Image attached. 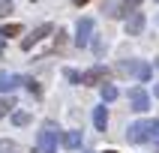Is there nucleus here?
Returning <instances> with one entry per match:
<instances>
[{"instance_id":"nucleus-3","label":"nucleus","mask_w":159,"mask_h":153,"mask_svg":"<svg viewBox=\"0 0 159 153\" xmlns=\"http://www.w3.org/2000/svg\"><path fill=\"white\" fill-rule=\"evenodd\" d=\"M129 105H132V111H147L150 108V96H147V90L144 87H132L129 90Z\"/></svg>"},{"instance_id":"nucleus-15","label":"nucleus","mask_w":159,"mask_h":153,"mask_svg":"<svg viewBox=\"0 0 159 153\" xmlns=\"http://www.w3.org/2000/svg\"><path fill=\"white\" fill-rule=\"evenodd\" d=\"M18 33H21V24H6V27H0V36H3V39L18 36Z\"/></svg>"},{"instance_id":"nucleus-25","label":"nucleus","mask_w":159,"mask_h":153,"mask_svg":"<svg viewBox=\"0 0 159 153\" xmlns=\"http://www.w3.org/2000/svg\"><path fill=\"white\" fill-rule=\"evenodd\" d=\"M153 96H159V84H156V87H153Z\"/></svg>"},{"instance_id":"nucleus-14","label":"nucleus","mask_w":159,"mask_h":153,"mask_svg":"<svg viewBox=\"0 0 159 153\" xmlns=\"http://www.w3.org/2000/svg\"><path fill=\"white\" fill-rule=\"evenodd\" d=\"M150 75H153L150 66H147V63H138V72H135V78H138V81H150Z\"/></svg>"},{"instance_id":"nucleus-18","label":"nucleus","mask_w":159,"mask_h":153,"mask_svg":"<svg viewBox=\"0 0 159 153\" xmlns=\"http://www.w3.org/2000/svg\"><path fill=\"white\" fill-rule=\"evenodd\" d=\"M0 153H21V147L15 141H0Z\"/></svg>"},{"instance_id":"nucleus-23","label":"nucleus","mask_w":159,"mask_h":153,"mask_svg":"<svg viewBox=\"0 0 159 153\" xmlns=\"http://www.w3.org/2000/svg\"><path fill=\"white\" fill-rule=\"evenodd\" d=\"M150 141H156V144H159V120L153 123V135H150Z\"/></svg>"},{"instance_id":"nucleus-10","label":"nucleus","mask_w":159,"mask_h":153,"mask_svg":"<svg viewBox=\"0 0 159 153\" xmlns=\"http://www.w3.org/2000/svg\"><path fill=\"white\" fill-rule=\"evenodd\" d=\"M21 84L18 75H9V72H0V93H9V90H15Z\"/></svg>"},{"instance_id":"nucleus-5","label":"nucleus","mask_w":159,"mask_h":153,"mask_svg":"<svg viewBox=\"0 0 159 153\" xmlns=\"http://www.w3.org/2000/svg\"><path fill=\"white\" fill-rule=\"evenodd\" d=\"M138 6H141V0H123L120 6H108V15H114V18H129L132 12H138Z\"/></svg>"},{"instance_id":"nucleus-1","label":"nucleus","mask_w":159,"mask_h":153,"mask_svg":"<svg viewBox=\"0 0 159 153\" xmlns=\"http://www.w3.org/2000/svg\"><path fill=\"white\" fill-rule=\"evenodd\" d=\"M153 123L156 120H138V123L129 126V132H126V138L132 144H144V141H150V135H153Z\"/></svg>"},{"instance_id":"nucleus-12","label":"nucleus","mask_w":159,"mask_h":153,"mask_svg":"<svg viewBox=\"0 0 159 153\" xmlns=\"http://www.w3.org/2000/svg\"><path fill=\"white\" fill-rule=\"evenodd\" d=\"M138 63L141 60H123L117 66V72H120V75H135V72H138Z\"/></svg>"},{"instance_id":"nucleus-17","label":"nucleus","mask_w":159,"mask_h":153,"mask_svg":"<svg viewBox=\"0 0 159 153\" xmlns=\"http://www.w3.org/2000/svg\"><path fill=\"white\" fill-rule=\"evenodd\" d=\"M63 78L69 81V84H81V72H75V69H63Z\"/></svg>"},{"instance_id":"nucleus-22","label":"nucleus","mask_w":159,"mask_h":153,"mask_svg":"<svg viewBox=\"0 0 159 153\" xmlns=\"http://www.w3.org/2000/svg\"><path fill=\"white\" fill-rule=\"evenodd\" d=\"M63 42H66V33H63V30H57V45H54V48L60 51V48H63Z\"/></svg>"},{"instance_id":"nucleus-4","label":"nucleus","mask_w":159,"mask_h":153,"mask_svg":"<svg viewBox=\"0 0 159 153\" xmlns=\"http://www.w3.org/2000/svg\"><path fill=\"white\" fill-rule=\"evenodd\" d=\"M90 36H93V18H81L78 27H75V45L78 48L90 45Z\"/></svg>"},{"instance_id":"nucleus-7","label":"nucleus","mask_w":159,"mask_h":153,"mask_svg":"<svg viewBox=\"0 0 159 153\" xmlns=\"http://www.w3.org/2000/svg\"><path fill=\"white\" fill-rule=\"evenodd\" d=\"M105 78H108L105 66H93V69H87L81 75V84H105Z\"/></svg>"},{"instance_id":"nucleus-24","label":"nucleus","mask_w":159,"mask_h":153,"mask_svg":"<svg viewBox=\"0 0 159 153\" xmlns=\"http://www.w3.org/2000/svg\"><path fill=\"white\" fill-rule=\"evenodd\" d=\"M84 3H90V0H75V6H84Z\"/></svg>"},{"instance_id":"nucleus-16","label":"nucleus","mask_w":159,"mask_h":153,"mask_svg":"<svg viewBox=\"0 0 159 153\" xmlns=\"http://www.w3.org/2000/svg\"><path fill=\"white\" fill-rule=\"evenodd\" d=\"M12 123L15 126H27L30 123V114H27V111H15V114H12Z\"/></svg>"},{"instance_id":"nucleus-6","label":"nucleus","mask_w":159,"mask_h":153,"mask_svg":"<svg viewBox=\"0 0 159 153\" xmlns=\"http://www.w3.org/2000/svg\"><path fill=\"white\" fill-rule=\"evenodd\" d=\"M51 30H54L51 24H39V27H36V30H33L30 36H24V39H21V48H24V51H30V48H33V45L39 42V39H45V36L51 33Z\"/></svg>"},{"instance_id":"nucleus-19","label":"nucleus","mask_w":159,"mask_h":153,"mask_svg":"<svg viewBox=\"0 0 159 153\" xmlns=\"http://www.w3.org/2000/svg\"><path fill=\"white\" fill-rule=\"evenodd\" d=\"M9 108H12V99H0V120L9 114Z\"/></svg>"},{"instance_id":"nucleus-26","label":"nucleus","mask_w":159,"mask_h":153,"mask_svg":"<svg viewBox=\"0 0 159 153\" xmlns=\"http://www.w3.org/2000/svg\"><path fill=\"white\" fill-rule=\"evenodd\" d=\"M0 48H3V36H0Z\"/></svg>"},{"instance_id":"nucleus-20","label":"nucleus","mask_w":159,"mask_h":153,"mask_svg":"<svg viewBox=\"0 0 159 153\" xmlns=\"http://www.w3.org/2000/svg\"><path fill=\"white\" fill-rule=\"evenodd\" d=\"M21 84H27V90H30V93H36V96H39V84H36L33 78H21Z\"/></svg>"},{"instance_id":"nucleus-11","label":"nucleus","mask_w":159,"mask_h":153,"mask_svg":"<svg viewBox=\"0 0 159 153\" xmlns=\"http://www.w3.org/2000/svg\"><path fill=\"white\" fill-rule=\"evenodd\" d=\"M63 147H66V150H78L81 147V132H75V129H69V132H63Z\"/></svg>"},{"instance_id":"nucleus-9","label":"nucleus","mask_w":159,"mask_h":153,"mask_svg":"<svg viewBox=\"0 0 159 153\" xmlns=\"http://www.w3.org/2000/svg\"><path fill=\"white\" fill-rule=\"evenodd\" d=\"M93 126H96L99 132H105V129H108V108L105 105L93 108Z\"/></svg>"},{"instance_id":"nucleus-21","label":"nucleus","mask_w":159,"mask_h":153,"mask_svg":"<svg viewBox=\"0 0 159 153\" xmlns=\"http://www.w3.org/2000/svg\"><path fill=\"white\" fill-rule=\"evenodd\" d=\"M9 12H12V3H6V0H0V18H3V15H9Z\"/></svg>"},{"instance_id":"nucleus-27","label":"nucleus","mask_w":159,"mask_h":153,"mask_svg":"<svg viewBox=\"0 0 159 153\" xmlns=\"http://www.w3.org/2000/svg\"><path fill=\"white\" fill-rule=\"evenodd\" d=\"M105 153H117V150H105Z\"/></svg>"},{"instance_id":"nucleus-13","label":"nucleus","mask_w":159,"mask_h":153,"mask_svg":"<svg viewBox=\"0 0 159 153\" xmlns=\"http://www.w3.org/2000/svg\"><path fill=\"white\" fill-rule=\"evenodd\" d=\"M99 93H102V102H114L120 90H117L114 84H102V90H99Z\"/></svg>"},{"instance_id":"nucleus-28","label":"nucleus","mask_w":159,"mask_h":153,"mask_svg":"<svg viewBox=\"0 0 159 153\" xmlns=\"http://www.w3.org/2000/svg\"><path fill=\"white\" fill-rule=\"evenodd\" d=\"M6 3H12V0H6Z\"/></svg>"},{"instance_id":"nucleus-8","label":"nucleus","mask_w":159,"mask_h":153,"mask_svg":"<svg viewBox=\"0 0 159 153\" xmlns=\"http://www.w3.org/2000/svg\"><path fill=\"white\" fill-rule=\"evenodd\" d=\"M144 30V12H132V15L126 18V33L129 36H138Z\"/></svg>"},{"instance_id":"nucleus-2","label":"nucleus","mask_w":159,"mask_h":153,"mask_svg":"<svg viewBox=\"0 0 159 153\" xmlns=\"http://www.w3.org/2000/svg\"><path fill=\"white\" fill-rule=\"evenodd\" d=\"M39 153H57V132H54V126H45L42 132H39Z\"/></svg>"}]
</instances>
